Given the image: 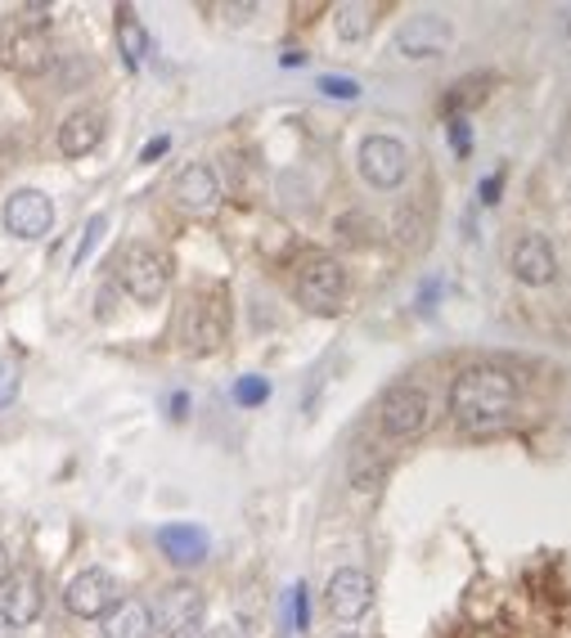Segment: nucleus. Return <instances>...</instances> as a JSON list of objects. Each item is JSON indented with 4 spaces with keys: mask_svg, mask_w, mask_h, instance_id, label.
<instances>
[{
    "mask_svg": "<svg viewBox=\"0 0 571 638\" xmlns=\"http://www.w3.org/2000/svg\"><path fill=\"white\" fill-rule=\"evenodd\" d=\"M518 409V378L504 364H468L450 383V414L464 428H495Z\"/></svg>",
    "mask_w": 571,
    "mask_h": 638,
    "instance_id": "nucleus-1",
    "label": "nucleus"
},
{
    "mask_svg": "<svg viewBox=\"0 0 571 638\" xmlns=\"http://www.w3.org/2000/svg\"><path fill=\"white\" fill-rule=\"evenodd\" d=\"M50 5H23L19 14L0 19V68L14 77H41L55 63L50 41Z\"/></svg>",
    "mask_w": 571,
    "mask_h": 638,
    "instance_id": "nucleus-2",
    "label": "nucleus"
},
{
    "mask_svg": "<svg viewBox=\"0 0 571 638\" xmlns=\"http://www.w3.org/2000/svg\"><path fill=\"white\" fill-rule=\"evenodd\" d=\"M225 337H230V292H225V284H207L185 302L180 342L194 356H212Z\"/></svg>",
    "mask_w": 571,
    "mask_h": 638,
    "instance_id": "nucleus-3",
    "label": "nucleus"
},
{
    "mask_svg": "<svg viewBox=\"0 0 571 638\" xmlns=\"http://www.w3.org/2000/svg\"><path fill=\"white\" fill-rule=\"evenodd\" d=\"M118 284L131 302L140 306H154L167 297V284H171V256L158 248V243H127L122 256H118Z\"/></svg>",
    "mask_w": 571,
    "mask_h": 638,
    "instance_id": "nucleus-4",
    "label": "nucleus"
},
{
    "mask_svg": "<svg viewBox=\"0 0 571 638\" xmlns=\"http://www.w3.org/2000/svg\"><path fill=\"white\" fill-rule=\"evenodd\" d=\"M293 292H297V302L307 306V311L333 315V311H342V302H347V270H342L337 256L311 252V256L297 266Z\"/></svg>",
    "mask_w": 571,
    "mask_h": 638,
    "instance_id": "nucleus-5",
    "label": "nucleus"
},
{
    "mask_svg": "<svg viewBox=\"0 0 571 638\" xmlns=\"http://www.w3.org/2000/svg\"><path fill=\"white\" fill-rule=\"evenodd\" d=\"M154 612V634L163 638H199L203 625H207V598L199 585L189 580H176L158 593V603L148 607Z\"/></svg>",
    "mask_w": 571,
    "mask_h": 638,
    "instance_id": "nucleus-6",
    "label": "nucleus"
},
{
    "mask_svg": "<svg viewBox=\"0 0 571 638\" xmlns=\"http://www.w3.org/2000/svg\"><path fill=\"white\" fill-rule=\"evenodd\" d=\"M432 423V396L418 383H396L378 400V428H383L392 441H414L424 436Z\"/></svg>",
    "mask_w": 571,
    "mask_h": 638,
    "instance_id": "nucleus-7",
    "label": "nucleus"
},
{
    "mask_svg": "<svg viewBox=\"0 0 571 638\" xmlns=\"http://www.w3.org/2000/svg\"><path fill=\"white\" fill-rule=\"evenodd\" d=\"M356 167L369 190H401L409 176V148L396 135H365L356 148Z\"/></svg>",
    "mask_w": 571,
    "mask_h": 638,
    "instance_id": "nucleus-8",
    "label": "nucleus"
},
{
    "mask_svg": "<svg viewBox=\"0 0 571 638\" xmlns=\"http://www.w3.org/2000/svg\"><path fill=\"white\" fill-rule=\"evenodd\" d=\"M118 603H122V585L108 567H86L63 589V607L78 621H104Z\"/></svg>",
    "mask_w": 571,
    "mask_h": 638,
    "instance_id": "nucleus-9",
    "label": "nucleus"
},
{
    "mask_svg": "<svg viewBox=\"0 0 571 638\" xmlns=\"http://www.w3.org/2000/svg\"><path fill=\"white\" fill-rule=\"evenodd\" d=\"M454 46V23L445 14H414L396 27V41L392 50L409 63H428V59H441L445 50Z\"/></svg>",
    "mask_w": 571,
    "mask_h": 638,
    "instance_id": "nucleus-10",
    "label": "nucleus"
},
{
    "mask_svg": "<svg viewBox=\"0 0 571 638\" xmlns=\"http://www.w3.org/2000/svg\"><path fill=\"white\" fill-rule=\"evenodd\" d=\"M324 607H329L333 621L356 625L373 607V580H369V571H360V567H337L329 576V585H324Z\"/></svg>",
    "mask_w": 571,
    "mask_h": 638,
    "instance_id": "nucleus-11",
    "label": "nucleus"
},
{
    "mask_svg": "<svg viewBox=\"0 0 571 638\" xmlns=\"http://www.w3.org/2000/svg\"><path fill=\"white\" fill-rule=\"evenodd\" d=\"M509 270H513V279L526 284V288H549V284L558 279V252H554V243H549L545 234L526 230V234L513 243V252H509Z\"/></svg>",
    "mask_w": 571,
    "mask_h": 638,
    "instance_id": "nucleus-12",
    "label": "nucleus"
},
{
    "mask_svg": "<svg viewBox=\"0 0 571 638\" xmlns=\"http://www.w3.org/2000/svg\"><path fill=\"white\" fill-rule=\"evenodd\" d=\"M50 225H55L50 194H41V190H19V194H10V203H5V230L14 239L36 243V239L50 234Z\"/></svg>",
    "mask_w": 571,
    "mask_h": 638,
    "instance_id": "nucleus-13",
    "label": "nucleus"
},
{
    "mask_svg": "<svg viewBox=\"0 0 571 638\" xmlns=\"http://www.w3.org/2000/svg\"><path fill=\"white\" fill-rule=\"evenodd\" d=\"M171 198L189 216H212L221 207V176L207 162H189L171 184Z\"/></svg>",
    "mask_w": 571,
    "mask_h": 638,
    "instance_id": "nucleus-14",
    "label": "nucleus"
},
{
    "mask_svg": "<svg viewBox=\"0 0 571 638\" xmlns=\"http://www.w3.org/2000/svg\"><path fill=\"white\" fill-rule=\"evenodd\" d=\"M5 589V621L14 625V629H23V625H32L36 616L46 612V580H41V571H32V567H19V571H10V580L0 585Z\"/></svg>",
    "mask_w": 571,
    "mask_h": 638,
    "instance_id": "nucleus-15",
    "label": "nucleus"
},
{
    "mask_svg": "<svg viewBox=\"0 0 571 638\" xmlns=\"http://www.w3.org/2000/svg\"><path fill=\"white\" fill-rule=\"evenodd\" d=\"M59 154L63 158H86V154H95L99 148V140H104V112H95V108H78V112H68V118L59 122Z\"/></svg>",
    "mask_w": 571,
    "mask_h": 638,
    "instance_id": "nucleus-16",
    "label": "nucleus"
},
{
    "mask_svg": "<svg viewBox=\"0 0 571 638\" xmlns=\"http://www.w3.org/2000/svg\"><path fill=\"white\" fill-rule=\"evenodd\" d=\"M158 549L167 562H176V567H199V562H207V531L194 527V521H171V527L158 531Z\"/></svg>",
    "mask_w": 571,
    "mask_h": 638,
    "instance_id": "nucleus-17",
    "label": "nucleus"
},
{
    "mask_svg": "<svg viewBox=\"0 0 571 638\" xmlns=\"http://www.w3.org/2000/svg\"><path fill=\"white\" fill-rule=\"evenodd\" d=\"M104 638H154V612H148V603L122 598V603L104 616Z\"/></svg>",
    "mask_w": 571,
    "mask_h": 638,
    "instance_id": "nucleus-18",
    "label": "nucleus"
},
{
    "mask_svg": "<svg viewBox=\"0 0 571 638\" xmlns=\"http://www.w3.org/2000/svg\"><path fill=\"white\" fill-rule=\"evenodd\" d=\"M347 477H352V485H356L360 495H373L378 485L388 481V455H383V449H378V445H365V441H360V445L352 449Z\"/></svg>",
    "mask_w": 571,
    "mask_h": 638,
    "instance_id": "nucleus-19",
    "label": "nucleus"
},
{
    "mask_svg": "<svg viewBox=\"0 0 571 638\" xmlns=\"http://www.w3.org/2000/svg\"><path fill=\"white\" fill-rule=\"evenodd\" d=\"M373 5H365V0H342V5H333V32H337V41H347V46H360L365 36L373 32Z\"/></svg>",
    "mask_w": 571,
    "mask_h": 638,
    "instance_id": "nucleus-20",
    "label": "nucleus"
},
{
    "mask_svg": "<svg viewBox=\"0 0 571 638\" xmlns=\"http://www.w3.org/2000/svg\"><path fill=\"white\" fill-rule=\"evenodd\" d=\"M118 46H122V59H127L131 72H135V68L144 63V55H148V32H144L140 14H135L131 5L118 10Z\"/></svg>",
    "mask_w": 571,
    "mask_h": 638,
    "instance_id": "nucleus-21",
    "label": "nucleus"
},
{
    "mask_svg": "<svg viewBox=\"0 0 571 638\" xmlns=\"http://www.w3.org/2000/svg\"><path fill=\"white\" fill-rule=\"evenodd\" d=\"M104 230H108V216L104 212H95L91 220H86V230H82V243H78V252H72V266H86V261H91V252H95V243L104 239Z\"/></svg>",
    "mask_w": 571,
    "mask_h": 638,
    "instance_id": "nucleus-22",
    "label": "nucleus"
},
{
    "mask_svg": "<svg viewBox=\"0 0 571 638\" xmlns=\"http://www.w3.org/2000/svg\"><path fill=\"white\" fill-rule=\"evenodd\" d=\"M265 400H271V383L257 378V373H248V378H239V383H235V405L257 409V405H265Z\"/></svg>",
    "mask_w": 571,
    "mask_h": 638,
    "instance_id": "nucleus-23",
    "label": "nucleus"
},
{
    "mask_svg": "<svg viewBox=\"0 0 571 638\" xmlns=\"http://www.w3.org/2000/svg\"><path fill=\"white\" fill-rule=\"evenodd\" d=\"M316 86H320L329 99H360V82H356V77H320Z\"/></svg>",
    "mask_w": 571,
    "mask_h": 638,
    "instance_id": "nucleus-24",
    "label": "nucleus"
},
{
    "mask_svg": "<svg viewBox=\"0 0 571 638\" xmlns=\"http://www.w3.org/2000/svg\"><path fill=\"white\" fill-rule=\"evenodd\" d=\"M14 396H19V364L0 360V409H5Z\"/></svg>",
    "mask_w": 571,
    "mask_h": 638,
    "instance_id": "nucleus-25",
    "label": "nucleus"
},
{
    "mask_svg": "<svg viewBox=\"0 0 571 638\" xmlns=\"http://www.w3.org/2000/svg\"><path fill=\"white\" fill-rule=\"evenodd\" d=\"M500 190H504V171H490V176L481 180V203H486V207L500 203Z\"/></svg>",
    "mask_w": 571,
    "mask_h": 638,
    "instance_id": "nucleus-26",
    "label": "nucleus"
},
{
    "mask_svg": "<svg viewBox=\"0 0 571 638\" xmlns=\"http://www.w3.org/2000/svg\"><path fill=\"white\" fill-rule=\"evenodd\" d=\"M450 144H454V154H460V158H468V122L464 118L450 122Z\"/></svg>",
    "mask_w": 571,
    "mask_h": 638,
    "instance_id": "nucleus-27",
    "label": "nucleus"
},
{
    "mask_svg": "<svg viewBox=\"0 0 571 638\" xmlns=\"http://www.w3.org/2000/svg\"><path fill=\"white\" fill-rule=\"evenodd\" d=\"M167 414H171L176 423L189 419V396H185V392H171V396H167Z\"/></svg>",
    "mask_w": 571,
    "mask_h": 638,
    "instance_id": "nucleus-28",
    "label": "nucleus"
},
{
    "mask_svg": "<svg viewBox=\"0 0 571 638\" xmlns=\"http://www.w3.org/2000/svg\"><path fill=\"white\" fill-rule=\"evenodd\" d=\"M167 148H171V140H167V135H158L154 144H144V162H154V158H163V154H167Z\"/></svg>",
    "mask_w": 571,
    "mask_h": 638,
    "instance_id": "nucleus-29",
    "label": "nucleus"
},
{
    "mask_svg": "<svg viewBox=\"0 0 571 638\" xmlns=\"http://www.w3.org/2000/svg\"><path fill=\"white\" fill-rule=\"evenodd\" d=\"M199 638H243V629H235V625H216V629H203Z\"/></svg>",
    "mask_w": 571,
    "mask_h": 638,
    "instance_id": "nucleus-30",
    "label": "nucleus"
},
{
    "mask_svg": "<svg viewBox=\"0 0 571 638\" xmlns=\"http://www.w3.org/2000/svg\"><path fill=\"white\" fill-rule=\"evenodd\" d=\"M10 571H14V567H10V549H5V544H0V585H5V580H10Z\"/></svg>",
    "mask_w": 571,
    "mask_h": 638,
    "instance_id": "nucleus-31",
    "label": "nucleus"
},
{
    "mask_svg": "<svg viewBox=\"0 0 571 638\" xmlns=\"http://www.w3.org/2000/svg\"><path fill=\"white\" fill-rule=\"evenodd\" d=\"M0 638H19V629L5 621V612H0Z\"/></svg>",
    "mask_w": 571,
    "mask_h": 638,
    "instance_id": "nucleus-32",
    "label": "nucleus"
},
{
    "mask_svg": "<svg viewBox=\"0 0 571 638\" xmlns=\"http://www.w3.org/2000/svg\"><path fill=\"white\" fill-rule=\"evenodd\" d=\"M337 638H360V634H337Z\"/></svg>",
    "mask_w": 571,
    "mask_h": 638,
    "instance_id": "nucleus-33",
    "label": "nucleus"
}]
</instances>
